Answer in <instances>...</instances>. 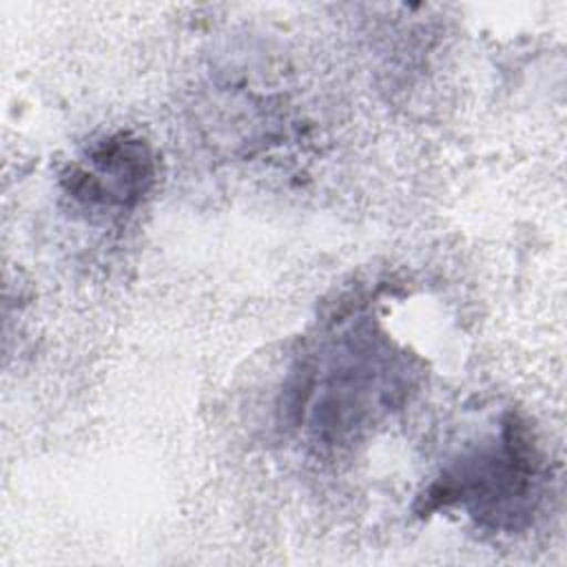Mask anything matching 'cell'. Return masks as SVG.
I'll return each instance as SVG.
<instances>
[{"label": "cell", "instance_id": "cell-1", "mask_svg": "<svg viewBox=\"0 0 567 567\" xmlns=\"http://www.w3.org/2000/svg\"><path fill=\"white\" fill-rule=\"evenodd\" d=\"M540 456L529 427L507 414L498 441L447 467L421 496V514L461 503L494 529H514L536 507Z\"/></svg>", "mask_w": 567, "mask_h": 567}, {"label": "cell", "instance_id": "cell-2", "mask_svg": "<svg viewBox=\"0 0 567 567\" xmlns=\"http://www.w3.org/2000/svg\"><path fill=\"white\" fill-rule=\"evenodd\" d=\"M155 159L144 140L115 133L89 151V166H71L62 177L66 190L84 204L135 206L153 186Z\"/></svg>", "mask_w": 567, "mask_h": 567}]
</instances>
